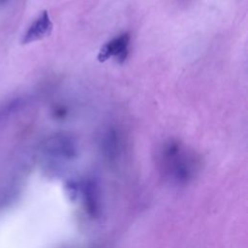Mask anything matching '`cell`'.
<instances>
[{"label": "cell", "mask_w": 248, "mask_h": 248, "mask_svg": "<svg viewBox=\"0 0 248 248\" xmlns=\"http://www.w3.org/2000/svg\"><path fill=\"white\" fill-rule=\"evenodd\" d=\"M130 44V35L128 33L120 34L112 40L106 43L98 53V60L105 62L106 60L115 57L119 62H123L128 54V46Z\"/></svg>", "instance_id": "obj_1"}, {"label": "cell", "mask_w": 248, "mask_h": 248, "mask_svg": "<svg viewBox=\"0 0 248 248\" xmlns=\"http://www.w3.org/2000/svg\"><path fill=\"white\" fill-rule=\"evenodd\" d=\"M52 31V22L47 11H43L38 17L30 24L24 33L21 43L30 44L42 40L48 36Z\"/></svg>", "instance_id": "obj_2"}, {"label": "cell", "mask_w": 248, "mask_h": 248, "mask_svg": "<svg viewBox=\"0 0 248 248\" xmlns=\"http://www.w3.org/2000/svg\"><path fill=\"white\" fill-rule=\"evenodd\" d=\"M22 106V100L20 98H15L13 100L6 101L0 106V123L6 121L11 117L20 107Z\"/></svg>", "instance_id": "obj_3"}, {"label": "cell", "mask_w": 248, "mask_h": 248, "mask_svg": "<svg viewBox=\"0 0 248 248\" xmlns=\"http://www.w3.org/2000/svg\"><path fill=\"white\" fill-rule=\"evenodd\" d=\"M10 1H11V0H0V8L6 6Z\"/></svg>", "instance_id": "obj_4"}]
</instances>
